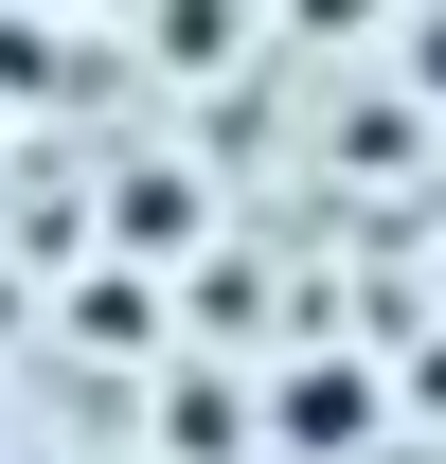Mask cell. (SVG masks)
<instances>
[{"mask_svg": "<svg viewBox=\"0 0 446 464\" xmlns=\"http://www.w3.org/2000/svg\"><path fill=\"white\" fill-rule=\"evenodd\" d=\"M268 429H286V447H357V429H375V375H357V357H339V375H322V357H304Z\"/></svg>", "mask_w": 446, "mask_h": 464, "instance_id": "cell-1", "label": "cell"}, {"mask_svg": "<svg viewBox=\"0 0 446 464\" xmlns=\"http://www.w3.org/2000/svg\"><path fill=\"white\" fill-rule=\"evenodd\" d=\"M72 340H90V357H143V340H161V322H143V286H125V268H108V286H72Z\"/></svg>", "mask_w": 446, "mask_h": 464, "instance_id": "cell-2", "label": "cell"}, {"mask_svg": "<svg viewBox=\"0 0 446 464\" xmlns=\"http://www.w3.org/2000/svg\"><path fill=\"white\" fill-rule=\"evenodd\" d=\"M411 90H446V18H429V54H411Z\"/></svg>", "mask_w": 446, "mask_h": 464, "instance_id": "cell-3", "label": "cell"}]
</instances>
